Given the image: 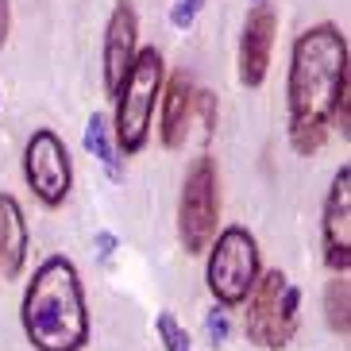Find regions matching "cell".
<instances>
[{
	"mask_svg": "<svg viewBox=\"0 0 351 351\" xmlns=\"http://www.w3.org/2000/svg\"><path fill=\"white\" fill-rule=\"evenodd\" d=\"M348 35L336 23H313L293 39L286 108L298 155H317L332 128L348 132Z\"/></svg>",
	"mask_w": 351,
	"mask_h": 351,
	"instance_id": "cell-1",
	"label": "cell"
},
{
	"mask_svg": "<svg viewBox=\"0 0 351 351\" xmlns=\"http://www.w3.org/2000/svg\"><path fill=\"white\" fill-rule=\"evenodd\" d=\"M20 320L35 351H85L89 309L77 267L66 255H51L35 267L23 289Z\"/></svg>",
	"mask_w": 351,
	"mask_h": 351,
	"instance_id": "cell-2",
	"label": "cell"
},
{
	"mask_svg": "<svg viewBox=\"0 0 351 351\" xmlns=\"http://www.w3.org/2000/svg\"><path fill=\"white\" fill-rule=\"evenodd\" d=\"M162 82H166V66H162V54L155 47H143L135 54V62L128 66L124 82L116 85V151L120 155H135L139 147L147 143L151 135V116H155V101L162 93Z\"/></svg>",
	"mask_w": 351,
	"mask_h": 351,
	"instance_id": "cell-3",
	"label": "cell"
},
{
	"mask_svg": "<svg viewBox=\"0 0 351 351\" xmlns=\"http://www.w3.org/2000/svg\"><path fill=\"white\" fill-rule=\"evenodd\" d=\"M243 328L247 340L255 348L282 351L293 332H298V305H301V289L282 274V270H267L258 274V282L251 286L247 301H243Z\"/></svg>",
	"mask_w": 351,
	"mask_h": 351,
	"instance_id": "cell-4",
	"label": "cell"
},
{
	"mask_svg": "<svg viewBox=\"0 0 351 351\" xmlns=\"http://www.w3.org/2000/svg\"><path fill=\"white\" fill-rule=\"evenodd\" d=\"M263 267H258V243L247 228H224L220 236H213L208 243V267L205 278L213 298L220 301V309H232V305H243L251 293V286L258 282Z\"/></svg>",
	"mask_w": 351,
	"mask_h": 351,
	"instance_id": "cell-5",
	"label": "cell"
},
{
	"mask_svg": "<svg viewBox=\"0 0 351 351\" xmlns=\"http://www.w3.org/2000/svg\"><path fill=\"white\" fill-rule=\"evenodd\" d=\"M220 220V174L217 162L208 155H197L186 170L182 182V197H178V236L189 255L208 251L213 236H217Z\"/></svg>",
	"mask_w": 351,
	"mask_h": 351,
	"instance_id": "cell-6",
	"label": "cell"
},
{
	"mask_svg": "<svg viewBox=\"0 0 351 351\" xmlns=\"http://www.w3.org/2000/svg\"><path fill=\"white\" fill-rule=\"evenodd\" d=\"M23 178L32 193L39 197L47 208H58L70 197V155H66V143L51 128H39V132L27 139V151H23Z\"/></svg>",
	"mask_w": 351,
	"mask_h": 351,
	"instance_id": "cell-7",
	"label": "cell"
},
{
	"mask_svg": "<svg viewBox=\"0 0 351 351\" xmlns=\"http://www.w3.org/2000/svg\"><path fill=\"white\" fill-rule=\"evenodd\" d=\"M324 263L336 274L351 267V166H340L324 197Z\"/></svg>",
	"mask_w": 351,
	"mask_h": 351,
	"instance_id": "cell-8",
	"label": "cell"
},
{
	"mask_svg": "<svg viewBox=\"0 0 351 351\" xmlns=\"http://www.w3.org/2000/svg\"><path fill=\"white\" fill-rule=\"evenodd\" d=\"M274 35H278V12L270 4H255L243 20V35H239V82L247 89H258L267 82Z\"/></svg>",
	"mask_w": 351,
	"mask_h": 351,
	"instance_id": "cell-9",
	"label": "cell"
},
{
	"mask_svg": "<svg viewBox=\"0 0 351 351\" xmlns=\"http://www.w3.org/2000/svg\"><path fill=\"white\" fill-rule=\"evenodd\" d=\"M135 54H139V12L128 0H120L104 27V89L108 93H116V85L124 82Z\"/></svg>",
	"mask_w": 351,
	"mask_h": 351,
	"instance_id": "cell-10",
	"label": "cell"
},
{
	"mask_svg": "<svg viewBox=\"0 0 351 351\" xmlns=\"http://www.w3.org/2000/svg\"><path fill=\"white\" fill-rule=\"evenodd\" d=\"M193 93H197L193 77L186 70H174L162 82V93H158V101H162V124L158 128H162V143L170 151H178L189 135V124H193Z\"/></svg>",
	"mask_w": 351,
	"mask_h": 351,
	"instance_id": "cell-11",
	"label": "cell"
},
{
	"mask_svg": "<svg viewBox=\"0 0 351 351\" xmlns=\"http://www.w3.org/2000/svg\"><path fill=\"white\" fill-rule=\"evenodd\" d=\"M27 263V217L12 193H0V274L20 278Z\"/></svg>",
	"mask_w": 351,
	"mask_h": 351,
	"instance_id": "cell-12",
	"label": "cell"
},
{
	"mask_svg": "<svg viewBox=\"0 0 351 351\" xmlns=\"http://www.w3.org/2000/svg\"><path fill=\"white\" fill-rule=\"evenodd\" d=\"M85 147L97 155V162L104 166V174L108 178H124V162H120V151H116L112 135H108L104 116H93V120L85 124Z\"/></svg>",
	"mask_w": 351,
	"mask_h": 351,
	"instance_id": "cell-13",
	"label": "cell"
},
{
	"mask_svg": "<svg viewBox=\"0 0 351 351\" xmlns=\"http://www.w3.org/2000/svg\"><path fill=\"white\" fill-rule=\"evenodd\" d=\"M324 320H328L332 332L348 336L351 332V289H348V274L332 278L324 289Z\"/></svg>",
	"mask_w": 351,
	"mask_h": 351,
	"instance_id": "cell-14",
	"label": "cell"
},
{
	"mask_svg": "<svg viewBox=\"0 0 351 351\" xmlns=\"http://www.w3.org/2000/svg\"><path fill=\"white\" fill-rule=\"evenodd\" d=\"M155 328H158V336H162V348H166V351H193L186 328L178 324V317H174L170 309H162V313L155 317Z\"/></svg>",
	"mask_w": 351,
	"mask_h": 351,
	"instance_id": "cell-15",
	"label": "cell"
},
{
	"mask_svg": "<svg viewBox=\"0 0 351 351\" xmlns=\"http://www.w3.org/2000/svg\"><path fill=\"white\" fill-rule=\"evenodd\" d=\"M193 112L201 120V132L213 135V124H217V97L208 93V89H197L193 93Z\"/></svg>",
	"mask_w": 351,
	"mask_h": 351,
	"instance_id": "cell-16",
	"label": "cell"
},
{
	"mask_svg": "<svg viewBox=\"0 0 351 351\" xmlns=\"http://www.w3.org/2000/svg\"><path fill=\"white\" fill-rule=\"evenodd\" d=\"M201 4H205V0H174V8H170V23H174L178 32H186L189 23L197 20Z\"/></svg>",
	"mask_w": 351,
	"mask_h": 351,
	"instance_id": "cell-17",
	"label": "cell"
},
{
	"mask_svg": "<svg viewBox=\"0 0 351 351\" xmlns=\"http://www.w3.org/2000/svg\"><path fill=\"white\" fill-rule=\"evenodd\" d=\"M205 332H208V340H213V343H224L228 340V313L224 309H208Z\"/></svg>",
	"mask_w": 351,
	"mask_h": 351,
	"instance_id": "cell-18",
	"label": "cell"
},
{
	"mask_svg": "<svg viewBox=\"0 0 351 351\" xmlns=\"http://www.w3.org/2000/svg\"><path fill=\"white\" fill-rule=\"evenodd\" d=\"M8 32H12V4L0 0V47L8 43Z\"/></svg>",
	"mask_w": 351,
	"mask_h": 351,
	"instance_id": "cell-19",
	"label": "cell"
},
{
	"mask_svg": "<svg viewBox=\"0 0 351 351\" xmlns=\"http://www.w3.org/2000/svg\"><path fill=\"white\" fill-rule=\"evenodd\" d=\"M112 251H116V236H112V232H97V255L112 258Z\"/></svg>",
	"mask_w": 351,
	"mask_h": 351,
	"instance_id": "cell-20",
	"label": "cell"
},
{
	"mask_svg": "<svg viewBox=\"0 0 351 351\" xmlns=\"http://www.w3.org/2000/svg\"><path fill=\"white\" fill-rule=\"evenodd\" d=\"M255 4H263V0H255Z\"/></svg>",
	"mask_w": 351,
	"mask_h": 351,
	"instance_id": "cell-21",
	"label": "cell"
}]
</instances>
